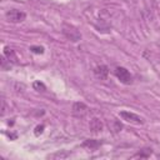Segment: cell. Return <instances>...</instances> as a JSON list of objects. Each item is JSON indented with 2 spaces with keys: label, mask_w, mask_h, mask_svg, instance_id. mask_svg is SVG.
Wrapping results in <instances>:
<instances>
[{
  "label": "cell",
  "mask_w": 160,
  "mask_h": 160,
  "mask_svg": "<svg viewBox=\"0 0 160 160\" xmlns=\"http://www.w3.org/2000/svg\"><path fill=\"white\" fill-rule=\"evenodd\" d=\"M30 51L34 52V54H42L44 48L42 46H30Z\"/></svg>",
  "instance_id": "4fadbf2b"
},
{
  "label": "cell",
  "mask_w": 160,
  "mask_h": 160,
  "mask_svg": "<svg viewBox=\"0 0 160 160\" xmlns=\"http://www.w3.org/2000/svg\"><path fill=\"white\" fill-rule=\"evenodd\" d=\"M94 75L100 80H106L109 75V68L106 65H99L94 69Z\"/></svg>",
  "instance_id": "8992f818"
},
{
  "label": "cell",
  "mask_w": 160,
  "mask_h": 160,
  "mask_svg": "<svg viewBox=\"0 0 160 160\" xmlns=\"http://www.w3.org/2000/svg\"><path fill=\"white\" fill-rule=\"evenodd\" d=\"M120 118L128 122H131V124H135V125H142L145 122L144 118H141L140 115L135 114V112H131V111H120Z\"/></svg>",
  "instance_id": "3957f363"
},
{
  "label": "cell",
  "mask_w": 160,
  "mask_h": 160,
  "mask_svg": "<svg viewBox=\"0 0 160 160\" xmlns=\"http://www.w3.org/2000/svg\"><path fill=\"white\" fill-rule=\"evenodd\" d=\"M66 156H69V152H56V154L51 155V158H60V159H64Z\"/></svg>",
  "instance_id": "5bb4252c"
},
{
  "label": "cell",
  "mask_w": 160,
  "mask_h": 160,
  "mask_svg": "<svg viewBox=\"0 0 160 160\" xmlns=\"http://www.w3.org/2000/svg\"><path fill=\"white\" fill-rule=\"evenodd\" d=\"M89 128H90V130H91L92 132H100V131L102 130V122H101L100 119L92 118V119L90 120V122H89Z\"/></svg>",
  "instance_id": "9c48e42d"
},
{
  "label": "cell",
  "mask_w": 160,
  "mask_h": 160,
  "mask_svg": "<svg viewBox=\"0 0 160 160\" xmlns=\"http://www.w3.org/2000/svg\"><path fill=\"white\" fill-rule=\"evenodd\" d=\"M62 34H64L69 40H71V41H74V42H75V41H79L80 38H81L79 30H78L76 28L71 26V25H68V24H64V26H62Z\"/></svg>",
  "instance_id": "277c9868"
},
{
  "label": "cell",
  "mask_w": 160,
  "mask_h": 160,
  "mask_svg": "<svg viewBox=\"0 0 160 160\" xmlns=\"http://www.w3.org/2000/svg\"><path fill=\"white\" fill-rule=\"evenodd\" d=\"M114 74H115V76L119 79V81L122 82V84H125V85H129V84L132 82V76H131V74L129 72L128 69H125V68H122V66H116L115 70H114Z\"/></svg>",
  "instance_id": "7a4b0ae2"
},
{
  "label": "cell",
  "mask_w": 160,
  "mask_h": 160,
  "mask_svg": "<svg viewBox=\"0 0 160 160\" xmlns=\"http://www.w3.org/2000/svg\"><path fill=\"white\" fill-rule=\"evenodd\" d=\"M152 154V150L151 149H149V148H145V149H141L138 154H135L134 155V158H144V159H146V158H149L150 155Z\"/></svg>",
  "instance_id": "30bf717a"
},
{
  "label": "cell",
  "mask_w": 160,
  "mask_h": 160,
  "mask_svg": "<svg viewBox=\"0 0 160 160\" xmlns=\"http://www.w3.org/2000/svg\"><path fill=\"white\" fill-rule=\"evenodd\" d=\"M4 55H5V58H6L11 64H18V62H19V59H18V55H16L15 50H12V49H10V48H8V46L4 49Z\"/></svg>",
  "instance_id": "ba28073f"
},
{
  "label": "cell",
  "mask_w": 160,
  "mask_h": 160,
  "mask_svg": "<svg viewBox=\"0 0 160 160\" xmlns=\"http://www.w3.org/2000/svg\"><path fill=\"white\" fill-rule=\"evenodd\" d=\"M32 88H34L35 90H38V91H45V90H46V86H45L41 81H34Z\"/></svg>",
  "instance_id": "7c38bea8"
},
{
  "label": "cell",
  "mask_w": 160,
  "mask_h": 160,
  "mask_svg": "<svg viewBox=\"0 0 160 160\" xmlns=\"http://www.w3.org/2000/svg\"><path fill=\"white\" fill-rule=\"evenodd\" d=\"M101 144H102V141H100V140H96V139H88V140H85V141L81 144V146H82V148H86V149H89V150H96Z\"/></svg>",
  "instance_id": "52a82bcc"
},
{
  "label": "cell",
  "mask_w": 160,
  "mask_h": 160,
  "mask_svg": "<svg viewBox=\"0 0 160 160\" xmlns=\"http://www.w3.org/2000/svg\"><path fill=\"white\" fill-rule=\"evenodd\" d=\"M71 112H72V115H74L75 118H78V119H82V118H85V115L89 112V108H88L84 102H81V101H76V102L72 104Z\"/></svg>",
  "instance_id": "5b68a950"
},
{
  "label": "cell",
  "mask_w": 160,
  "mask_h": 160,
  "mask_svg": "<svg viewBox=\"0 0 160 160\" xmlns=\"http://www.w3.org/2000/svg\"><path fill=\"white\" fill-rule=\"evenodd\" d=\"M5 111H6V104H5V100L2 99L1 100V116L5 115Z\"/></svg>",
  "instance_id": "2e32d148"
},
{
  "label": "cell",
  "mask_w": 160,
  "mask_h": 160,
  "mask_svg": "<svg viewBox=\"0 0 160 160\" xmlns=\"http://www.w3.org/2000/svg\"><path fill=\"white\" fill-rule=\"evenodd\" d=\"M25 18H26V14L21 10H18V9H10L5 12V19L9 22H12V24L21 22V21L25 20Z\"/></svg>",
  "instance_id": "6da1fadb"
},
{
  "label": "cell",
  "mask_w": 160,
  "mask_h": 160,
  "mask_svg": "<svg viewBox=\"0 0 160 160\" xmlns=\"http://www.w3.org/2000/svg\"><path fill=\"white\" fill-rule=\"evenodd\" d=\"M11 68V62L5 58V55L1 56V69L2 70H9Z\"/></svg>",
  "instance_id": "8fae6325"
},
{
  "label": "cell",
  "mask_w": 160,
  "mask_h": 160,
  "mask_svg": "<svg viewBox=\"0 0 160 160\" xmlns=\"http://www.w3.org/2000/svg\"><path fill=\"white\" fill-rule=\"evenodd\" d=\"M44 125H38L36 128H35V135H40V134H42V131H44Z\"/></svg>",
  "instance_id": "9a60e30c"
}]
</instances>
